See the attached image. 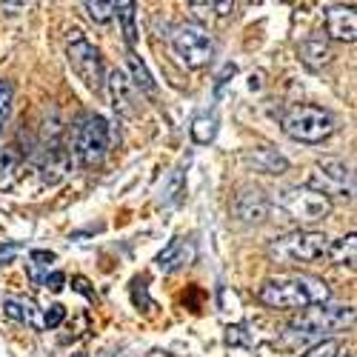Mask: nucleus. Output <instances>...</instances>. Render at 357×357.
<instances>
[{"instance_id":"nucleus-1","label":"nucleus","mask_w":357,"mask_h":357,"mask_svg":"<svg viewBox=\"0 0 357 357\" xmlns=\"http://www.w3.org/2000/svg\"><path fill=\"white\" fill-rule=\"evenodd\" d=\"M329 297H332L329 286L314 275H278L266 280L257 291V301L263 306L280 309V312L320 306V303H329Z\"/></svg>"},{"instance_id":"nucleus-2","label":"nucleus","mask_w":357,"mask_h":357,"mask_svg":"<svg viewBox=\"0 0 357 357\" xmlns=\"http://www.w3.org/2000/svg\"><path fill=\"white\" fill-rule=\"evenodd\" d=\"M354 320V309L351 306H309L291 320L289 329L301 337V340H323V335H335L340 329H349Z\"/></svg>"},{"instance_id":"nucleus-3","label":"nucleus","mask_w":357,"mask_h":357,"mask_svg":"<svg viewBox=\"0 0 357 357\" xmlns=\"http://www.w3.org/2000/svg\"><path fill=\"white\" fill-rule=\"evenodd\" d=\"M329 237L314 229H294L283 237H275L269 243V257L278 263H312L326 255L329 249Z\"/></svg>"},{"instance_id":"nucleus-4","label":"nucleus","mask_w":357,"mask_h":357,"mask_svg":"<svg viewBox=\"0 0 357 357\" xmlns=\"http://www.w3.org/2000/svg\"><path fill=\"white\" fill-rule=\"evenodd\" d=\"M283 132L301 143H323L335 132V117L320 106L301 103L283 114Z\"/></svg>"},{"instance_id":"nucleus-5","label":"nucleus","mask_w":357,"mask_h":357,"mask_svg":"<svg viewBox=\"0 0 357 357\" xmlns=\"http://www.w3.org/2000/svg\"><path fill=\"white\" fill-rule=\"evenodd\" d=\"M66 57H69V66L72 72L83 80L86 89H92V92H103L106 86V72H103V57L98 52V46L83 38V32H69V40H66Z\"/></svg>"},{"instance_id":"nucleus-6","label":"nucleus","mask_w":357,"mask_h":357,"mask_svg":"<svg viewBox=\"0 0 357 357\" xmlns=\"http://www.w3.org/2000/svg\"><path fill=\"white\" fill-rule=\"evenodd\" d=\"M280 209L297 223V226H312L323 220L332 212V200H326L323 195L312 192L309 186H289L278 195Z\"/></svg>"},{"instance_id":"nucleus-7","label":"nucleus","mask_w":357,"mask_h":357,"mask_svg":"<svg viewBox=\"0 0 357 357\" xmlns=\"http://www.w3.org/2000/svg\"><path fill=\"white\" fill-rule=\"evenodd\" d=\"M109 140H112V132H109L106 117L86 114L83 121L77 123V129H75V152H77L80 163L83 166L103 163V158L109 152Z\"/></svg>"},{"instance_id":"nucleus-8","label":"nucleus","mask_w":357,"mask_h":357,"mask_svg":"<svg viewBox=\"0 0 357 357\" xmlns=\"http://www.w3.org/2000/svg\"><path fill=\"white\" fill-rule=\"evenodd\" d=\"M306 186L317 195H323L326 200L329 197H346L351 200L354 195V174L343 160H320L312 172Z\"/></svg>"},{"instance_id":"nucleus-9","label":"nucleus","mask_w":357,"mask_h":357,"mask_svg":"<svg viewBox=\"0 0 357 357\" xmlns=\"http://www.w3.org/2000/svg\"><path fill=\"white\" fill-rule=\"evenodd\" d=\"M172 43H174L177 54L183 57V63L192 66V69L206 66V63L212 61V54H215V40H212V35L206 32L203 26H197V23L177 26L174 35H172Z\"/></svg>"},{"instance_id":"nucleus-10","label":"nucleus","mask_w":357,"mask_h":357,"mask_svg":"<svg viewBox=\"0 0 357 357\" xmlns=\"http://www.w3.org/2000/svg\"><path fill=\"white\" fill-rule=\"evenodd\" d=\"M231 212L241 223L257 226L269 218V197H266L257 186H243L231 197Z\"/></svg>"},{"instance_id":"nucleus-11","label":"nucleus","mask_w":357,"mask_h":357,"mask_svg":"<svg viewBox=\"0 0 357 357\" xmlns=\"http://www.w3.org/2000/svg\"><path fill=\"white\" fill-rule=\"evenodd\" d=\"M109 95H112V106L121 117H137L140 112V103H137V89L132 86V80L126 77V72L121 69H112L106 75V86Z\"/></svg>"},{"instance_id":"nucleus-12","label":"nucleus","mask_w":357,"mask_h":357,"mask_svg":"<svg viewBox=\"0 0 357 357\" xmlns=\"http://www.w3.org/2000/svg\"><path fill=\"white\" fill-rule=\"evenodd\" d=\"M326 32L335 40L354 43L357 40V15L354 6H329L326 9Z\"/></svg>"},{"instance_id":"nucleus-13","label":"nucleus","mask_w":357,"mask_h":357,"mask_svg":"<svg viewBox=\"0 0 357 357\" xmlns=\"http://www.w3.org/2000/svg\"><path fill=\"white\" fill-rule=\"evenodd\" d=\"M192 257H195V243L183 241V237H174V241L158 255V266L163 272H177V269H183V266H189Z\"/></svg>"},{"instance_id":"nucleus-14","label":"nucleus","mask_w":357,"mask_h":357,"mask_svg":"<svg viewBox=\"0 0 357 357\" xmlns=\"http://www.w3.org/2000/svg\"><path fill=\"white\" fill-rule=\"evenodd\" d=\"M23 174V152L15 143L0 146V189H12Z\"/></svg>"},{"instance_id":"nucleus-15","label":"nucleus","mask_w":357,"mask_h":357,"mask_svg":"<svg viewBox=\"0 0 357 357\" xmlns=\"http://www.w3.org/2000/svg\"><path fill=\"white\" fill-rule=\"evenodd\" d=\"M301 57H303V63L312 66V69H323L326 63L332 61V49L329 43H326L323 35H312L301 43Z\"/></svg>"},{"instance_id":"nucleus-16","label":"nucleus","mask_w":357,"mask_h":357,"mask_svg":"<svg viewBox=\"0 0 357 357\" xmlns=\"http://www.w3.org/2000/svg\"><path fill=\"white\" fill-rule=\"evenodd\" d=\"M3 314L17 323L32 326V329H43V317L32 301H15V297H9V301H3Z\"/></svg>"},{"instance_id":"nucleus-17","label":"nucleus","mask_w":357,"mask_h":357,"mask_svg":"<svg viewBox=\"0 0 357 357\" xmlns=\"http://www.w3.org/2000/svg\"><path fill=\"white\" fill-rule=\"evenodd\" d=\"M249 160L255 163L257 172H266V174H283L289 169V160L278 152V149H269V146H260L255 152H249Z\"/></svg>"},{"instance_id":"nucleus-18","label":"nucleus","mask_w":357,"mask_h":357,"mask_svg":"<svg viewBox=\"0 0 357 357\" xmlns=\"http://www.w3.org/2000/svg\"><path fill=\"white\" fill-rule=\"evenodd\" d=\"M326 255H329V260L335 266H349V269H354V257H357V237H354V231H349L346 237H340V241L329 243Z\"/></svg>"},{"instance_id":"nucleus-19","label":"nucleus","mask_w":357,"mask_h":357,"mask_svg":"<svg viewBox=\"0 0 357 357\" xmlns=\"http://www.w3.org/2000/svg\"><path fill=\"white\" fill-rule=\"evenodd\" d=\"M46 160H43V181L46 183H57L61 177L69 172V155L63 152L61 146H52V149H46Z\"/></svg>"},{"instance_id":"nucleus-20","label":"nucleus","mask_w":357,"mask_h":357,"mask_svg":"<svg viewBox=\"0 0 357 357\" xmlns=\"http://www.w3.org/2000/svg\"><path fill=\"white\" fill-rule=\"evenodd\" d=\"M126 63H129V72H132V77H129L132 86L143 89V92H155V77L146 69V63L140 61V54L135 49H126Z\"/></svg>"},{"instance_id":"nucleus-21","label":"nucleus","mask_w":357,"mask_h":357,"mask_svg":"<svg viewBox=\"0 0 357 357\" xmlns=\"http://www.w3.org/2000/svg\"><path fill=\"white\" fill-rule=\"evenodd\" d=\"M218 135V114H200L195 117V123H192V137L195 143L206 146V143H212Z\"/></svg>"},{"instance_id":"nucleus-22","label":"nucleus","mask_w":357,"mask_h":357,"mask_svg":"<svg viewBox=\"0 0 357 357\" xmlns=\"http://www.w3.org/2000/svg\"><path fill=\"white\" fill-rule=\"evenodd\" d=\"M114 15L121 17V23H123V38H126L129 49H135V43H137V26H135V3H117Z\"/></svg>"},{"instance_id":"nucleus-23","label":"nucleus","mask_w":357,"mask_h":357,"mask_svg":"<svg viewBox=\"0 0 357 357\" xmlns=\"http://www.w3.org/2000/svg\"><path fill=\"white\" fill-rule=\"evenodd\" d=\"M12 103H15V86H12V80L0 77V132H3V126L12 117Z\"/></svg>"},{"instance_id":"nucleus-24","label":"nucleus","mask_w":357,"mask_h":357,"mask_svg":"<svg viewBox=\"0 0 357 357\" xmlns=\"http://www.w3.org/2000/svg\"><path fill=\"white\" fill-rule=\"evenodd\" d=\"M114 9H117V3H95V0H89V3H86V12H89V17H92L95 23L112 20Z\"/></svg>"},{"instance_id":"nucleus-25","label":"nucleus","mask_w":357,"mask_h":357,"mask_svg":"<svg viewBox=\"0 0 357 357\" xmlns=\"http://www.w3.org/2000/svg\"><path fill=\"white\" fill-rule=\"evenodd\" d=\"M340 354V343L337 340H320L317 346H312L303 357H337Z\"/></svg>"},{"instance_id":"nucleus-26","label":"nucleus","mask_w":357,"mask_h":357,"mask_svg":"<svg viewBox=\"0 0 357 357\" xmlns=\"http://www.w3.org/2000/svg\"><path fill=\"white\" fill-rule=\"evenodd\" d=\"M63 317H66V309H63L61 303L49 306V312L43 314V329H57V326L63 323Z\"/></svg>"},{"instance_id":"nucleus-27","label":"nucleus","mask_w":357,"mask_h":357,"mask_svg":"<svg viewBox=\"0 0 357 357\" xmlns=\"http://www.w3.org/2000/svg\"><path fill=\"white\" fill-rule=\"evenodd\" d=\"M246 329H243V326H231V329H229V335H226V340L231 343V346H241V343H249V337L243 335Z\"/></svg>"},{"instance_id":"nucleus-28","label":"nucleus","mask_w":357,"mask_h":357,"mask_svg":"<svg viewBox=\"0 0 357 357\" xmlns=\"http://www.w3.org/2000/svg\"><path fill=\"white\" fill-rule=\"evenodd\" d=\"M63 283H66V275H63V272H52V275H46V289H52V291H61Z\"/></svg>"},{"instance_id":"nucleus-29","label":"nucleus","mask_w":357,"mask_h":357,"mask_svg":"<svg viewBox=\"0 0 357 357\" xmlns=\"http://www.w3.org/2000/svg\"><path fill=\"white\" fill-rule=\"evenodd\" d=\"M32 260L38 266H49V263H54V255L52 252H32Z\"/></svg>"},{"instance_id":"nucleus-30","label":"nucleus","mask_w":357,"mask_h":357,"mask_svg":"<svg viewBox=\"0 0 357 357\" xmlns=\"http://www.w3.org/2000/svg\"><path fill=\"white\" fill-rule=\"evenodd\" d=\"M75 289H77L80 294H86V297H89V301H95V291H92V289H89V283H86L83 278H75Z\"/></svg>"},{"instance_id":"nucleus-31","label":"nucleus","mask_w":357,"mask_h":357,"mask_svg":"<svg viewBox=\"0 0 357 357\" xmlns=\"http://www.w3.org/2000/svg\"><path fill=\"white\" fill-rule=\"evenodd\" d=\"M234 72H237V69H234V63H226V66H223V72L218 75V92H220V86H223V83H226V80H229Z\"/></svg>"}]
</instances>
